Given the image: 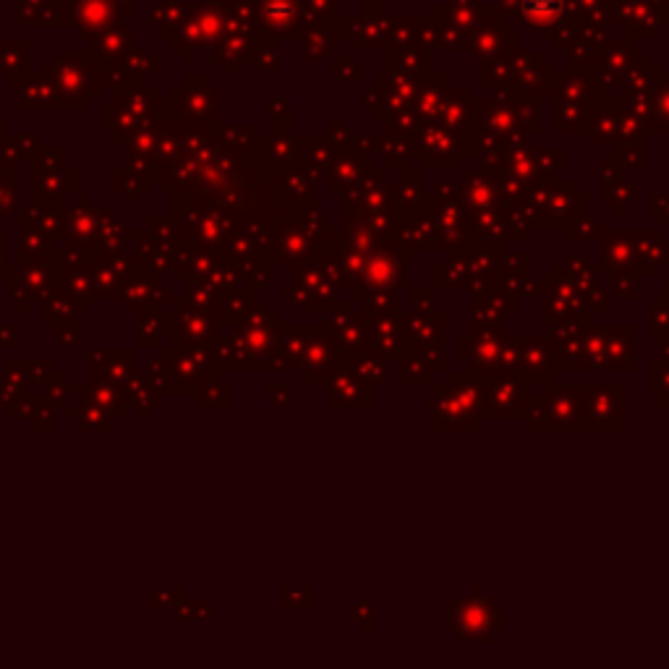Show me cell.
<instances>
[{
	"label": "cell",
	"instance_id": "obj_1",
	"mask_svg": "<svg viewBox=\"0 0 669 669\" xmlns=\"http://www.w3.org/2000/svg\"><path fill=\"white\" fill-rule=\"evenodd\" d=\"M6 278L8 296L14 298L19 311H29L32 304H40L63 283V259L58 251L45 257H19L8 267Z\"/></svg>",
	"mask_w": 669,
	"mask_h": 669
},
{
	"label": "cell",
	"instance_id": "obj_2",
	"mask_svg": "<svg viewBox=\"0 0 669 669\" xmlns=\"http://www.w3.org/2000/svg\"><path fill=\"white\" fill-rule=\"evenodd\" d=\"M160 353L168 361L170 372V395H194L202 382L217 377V364L212 356L210 343L199 345H178L170 343L160 348Z\"/></svg>",
	"mask_w": 669,
	"mask_h": 669
},
{
	"label": "cell",
	"instance_id": "obj_3",
	"mask_svg": "<svg viewBox=\"0 0 669 669\" xmlns=\"http://www.w3.org/2000/svg\"><path fill=\"white\" fill-rule=\"evenodd\" d=\"M215 317L191 309L186 301L173 298L170 304V343L178 345H199L215 340Z\"/></svg>",
	"mask_w": 669,
	"mask_h": 669
},
{
	"label": "cell",
	"instance_id": "obj_4",
	"mask_svg": "<svg viewBox=\"0 0 669 669\" xmlns=\"http://www.w3.org/2000/svg\"><path fill=\"white\" fill-rule=\"evenodd\" d=\"M34 207H48V210H66V196L79 191V176L74 170H32L29 178Z\"/></svg>",
	"mask_w": 669,
	"mask_h": 669
},
{
	"label": "cell",
	"instance_id": "obj_5",
	"mask_svg": "<svg viewBox=\"0 0 669 669\" xmlns=\"http://www.w3.org/2000/svg\"><path fill=\"white\" fill-rule=\"evenodd\" d=\"M136 374L134 348H92L89 351V377L105 379L110 385L121 387Z\"/></svg>",
	"mask_w": 669,
	"mask_h": 669
},
{
	"label": "cell",
	"instance_id": "obj_6",
	"mask_svg": "<svg viewBox=\"0 0 669 669\" xmlns=\"http://www.w3.org/2000/svg\"><path fill=\"white\" fill-rule=\"evenodd\" d=\"M66 230L71 241L97 249V230H100V207H92L87 191H76V204L66 207Z\"/></svg>",
	"mask_w": 669,
	"mask_h": 669
},
{
	"label": "cell",
	"instance_id": "obj_7",
	"mask_svg": "<svg viewBox=\"0 0 669 669\" xmlns=\"http://www.w3.org/2000/svg\"><path fill=\"white\" fill-rule=\"evenodd\" d=\"M160 288H163L160 278H152L147 272H139V275H134V278L123 283L118 301L131 314H142V311L149 309H163L160 306Z\"/></svg>",
	"mask_w": 669,
	"mask_h": 669
},
{
	"label": "cell",
	"instance_id": "obj_8",
	"mask_svg": "<svg viewBox=\"0 0 669 669\" xmlns=\"http://www.w3.org/2000/svg\"><path fill=\"white\" fill-rule=\"evenodd\" d=\"M147 233H129L121 215H115L113 207H100V230H97V249L100 254L121 251L129 244H142Z\"/></svg>",
	"mask_w": 669,
	"mask_h": 669
},
{
	"label": "cell",
	"instance_id": "obj_9",
	"mask_svg": "<svg viewBox=\"0 0 669 669\" xmlns=\"http://www.w3.org/2000/svg\"><path fill=\"white\" fill-rule=\"evenodd\" d=\"M19 225L40 230L42 236L50 238L53 244H63L68 236L66 230V210H48V207H34V204H19L16 210Z\"/></svg>",
	"mask_w": 669,
	"mask_h": 669
},
{
	"label": "cell",
	"instance_id": "obj_10",
	"mask_svg": "<svg viewBox=\"0 0 669 669\" xmlns=\"http://www.w3.org/2000/svg\"><path fill=\"white\" fill-rule=\"evenodd\" d=\"M170 338V309H149L136 314V345L160 351Z\"/></svg>",
	"mask_w": 669,
	"mask_h": 669
},
{
	"label": "cell",
	"instance_id": "obj_11",
	"mask_svg": "<svg viewBox=\"0 0 669 669\" xmlns=\"http://www.w3.org/2000/svg\"><path fill=\"white\" fill-rule=\"evenodd\" d=\"M89 304L92 301H87V298L71 296L68 291L58 288L45 301H40V322L53 327L55 322H63V319H76L79 314H84L89 309Z\"/></svg>",
	"mask_w": 669,
	"mask_h": 669
},
{
	"label": "cell",
	"instance_id": "obj_12",
	"mask_svg": "<svg viewBox=\"0 0 669 669\" xmlns=\"http://www.w3.org/2000/svg\"><path fill=\"white\" fill-rule=\"evenodd\" d=\"M84 392H87L89 398L95 400L97 406L105 408V411H108L115 421H121L126 408H129L126 406V398H123L121 387L110 385V382H105V379L89 377V382L84 385Z\"/></svg>",
	"mask_w": 669,
	"mask_h": 669
},
{
	"label": "cell",
	"instance_id": "obj_13",
	"mask_svg": "<svg viewBox=\"0 0 669 669\" xmlns=\"http://www.w3.org/2000/svg\"><path fill=\"white\" fill-rule=\"evenodd\" d=\"M123 398H126V406L134 408V411H152V408L160 406L163 395L149 385L147 377L136 372L134 377L123 385Z\"/></svg>",
	"mask_w": 669,
	"mask_h": 669
},
{
	"label": "cell",
	"instance_id": "obj_14",
	"mask_svg": "<svg viewBox=\"0 0 669 669\" xmlns=\"http://www.w3.org/2000/svg\"><path fill=\"white\" fill-rule=\"evenodd\" d=\"M29 395H32V385L16 369L14 361H8L6 369L0 372V408L14 406V403L29 398Z\"/></svg>",
	"mask_w": 669,
	"mask_h": 669
},
{
	"label": "cell",
	"instance_id": "obj_15",
	"mask_svg": "<svg viewBox=\"0 0 669 669\" xmlns=\"http://www.w3.org/2000/svg\"><path fill=\"white\" fill-rule=\"evenodd\" d=\"M183 285H186V304L191 309L202 311V314H210V317H217V311H220V298H217L215 288H210L207 283L196 278H183Z\"/></svg>",
	"mask_w": 669,
	"mask_h": 669
},
{
	"label": "cell",
	"instance_id": "obj_16",
	"mask_svg": "<svg viewBox=\"0 0 669 669\" xmlns=\"http://www.w3.org/2000/svg\"><path fill=\"white\" fill-rule=\"evenodd\" d=\"M61 288L71 293V296L92 301V296H95V264H89V267H76V270H66V267H63Z\"/></svg>",
	"mask_w": 669,
	"mask_h": 669
},
{
	"label": "cell",
	"instance_id": "obj_17",
	"mask_svg": "<svg viewBox=\"0 0 669 669\" xmlns=\"http://www.w3.org/2000/svg\"><path fill=\"white\" fill-rule=\"evenodd\" d=\"M19 183L16 170L0 163V220L8 215H16L19 210Z\"/></svg>",
	"mask_w": 669,
	"mask_h": 669
},
{
	"label": "cell",
	"instance_id": "obj_18",
	"mask_svg": "<svg viewBox=\"0 0 669 669\" xmlns=\"http://www.w3.org/2000/svg\"><path fill=\"white\" fill-rule=\"evenodd\" d=\"M53 400L48 395H32L29 398L27 421L32 432H53Z\"/></svg>",
	"mask_w": 669,
	"mask_h": 669
},
{
	"label": "cell",
	"instance_id": "obj_19",
	"mask_svg": "<svg viewBox=\"0 0 669 669\" xmlns=\"http://www.w3.org/2000/svg\"><path fill=\"white\" fill-rule=\"evenodd\" d=\"M55 244L50 238H45L40 230L29 228V225H19V257H45L53 254Z\"/></svg>",
	"mask_w": 669,
	"mask_h": 669
},
{
	"label": "cell",
	"instance_id": "obj_20",
	"mask_svg": "<svg viewBox=\"0 0 669 669\" xmlns=\"http://www.w3.org/2000/svg\"><path fill=\"white\" fill-rule=\"evenodd\" d=\"M61 259H63V267H66V270H76V267H89V264H97V259H100V249L76 244V241L66 238V241H63Z\"/></svg>",
	"mask_w": 669,
	"mask_h": 669
},
{
	"label": "cell",
	"instance_id": "obj_21",
	"mask_svg": "<svg viewBox=\"0 0 669 669\" xmlns=\"http://www.w3.org/2000/svg\"><path fill=\"white\" fill-rule=\"evenodd\" d=\"M196 403L199 406H228L230 403V387L223 385L217 377H210L207 382H202V387L194 392Z\"/></svg>",
	"mask_w": 669,
	"mask_h": 669
},
{
	"label": "cell",
	"instance_id": "obj_22",
	"mask_svg": "<svg viewBox=\"0 0 669 669\" xmlns=\"http://www.w3.org/2000/svg\"><path fill=\"white\" fill-rule=\"evenodd\" d=\"M16 369H19L21 374H24V379H27L29 385H45L50 379V374L55 372L53 361H42V359H32V361H14Z\"/></svg>",
	"mask_w": 669,
	"mask_h": 669
},
{
	"label": "cell",
	"instance_id": "obj_23",
	"mask_svg": "<svg viewBox=\"0 0 669 669\" xmlns=\"http://www.w3.org/2000/svg\"><path fill=\"white\" fill-rule=\"evenodd\" d=\"M147 382L152 387H155L160 395H170V372H168V361H165V356L160 353L157 359H152V364L147 366Z\"/></svg>",
	"mask_w": 669,
	"mask_h": 669
},
{
	"label": "cell",
	"instance_id": "obj_24",
	"mask_svg": "<svg viewBox=\"0 0 669 669\" xmlns=\"http://www.w3.org/2000/svg\"><path fill=\"white\" fill-rule=\"evenodd\" d=\"M42 390H45V395L53 400L55 406H63V403L68 400V395H71V382L66 379V374L53 372V374H50L48 382L42 385Z\"/></svg>",
	"mask_w": 669,
	"mask_h": 669
},
{
	"label": "cell",
	"instance_id": "obj_25",
	"mask_svg": "<svg viewBox=\"0 0 669 669\" xmlns=\"http://www.w3.org/2000/svg\"><path fill=\"white\" fill-rule=\"evenodd\" d=\"M53 335H55V345L63 348V351H71L79 338H76V319H63V322H55L53 325Z\"/></svg>",
	"mask_w": 669,
	"mask_h": 669
},
{
	"label": "cell",
	"instance_id": "obj_26",
	"mask_svg": "<svg viewBox=\"0 0 669 669\" xmlns=\"http://www.w3.org/2000/svg\"><path fill=\"white\" fill-rule=\"evenodd\" d=\"M183 596L181 588H165L157 586L149 591V607L152 609H173V604Z\"/></svg>",
	"mask_w": 669,
	"mask_h": 669
},
{
	"label": "cell",
	"instance_id": "obj_27",
	"mask_svg": "<svg viewBox=\"0 0 669 669\" xmlns=\"http://www.w3.org/2000/svg\"><path fill=\"white\" fill-rule=\"evenodd\" d=\"M63 160H66V152H61V149L40 152V155L34 157L32 170H63Z\"/></svg>",
	"mask_w": 669,
	"mask_h": 669
},
{
	"label": "cell",
	"instance_id": "obj_28",
	"mask_svg": "<svg viewBox=\"0 0 669 669\" xmlns=\"http://www.w3.org/2000/svg\"><path fill=\"white\" fill-rule=\"evenodd\" d=\"M0 345L8 348V351H14L16 345H19V327L16 325H0Z\"/></svg>",
	"mask_w": 669,
	"mask_h": 669
},
{
	"label": "cell",
	"instance_id": "obj_29",
	"mask_svg": "<svg viewBox=\"0 0 669 669\" xmlns=\"http://www.w3.org/2000/svg\"><path fill=\"white\" fill-rule=\"evenodd\" d=\"M170 615H173V620H189V617H194V602H189L186 596H181V599L173 604V609H170Z\"/></svg>",
	"mask_w": 669,
	"mask_h": 669
},
{
	"label": "cell",
	"instance_id": "obj_30",
	"mask_svg": "<svg viewBox=\"0 0 669 669\" xmlns=\"http://www.w3.org/2000/svg\"><path fill=\"white\" fill-rule=\"evenodd\" d=\"M8 257H6V230H3V220H0V275L8 272Z\"/></svg>",
	"mask_w": 669,
	"mask_h": 669
}]
</instances>
